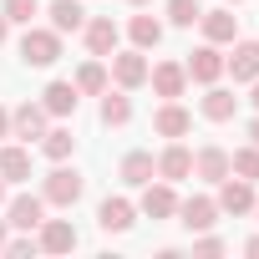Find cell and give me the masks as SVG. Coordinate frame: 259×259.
Returning <instances> with one entry per match:
<instances>
[{"label":"cell","instance_id":"obj_1","mask_svg":"<svg viewBox=\"0 0 259 259\" xmlns=\"http://www.w3.org/2000/svg\"><path fill=\"white\" fill-rule=\"evenodd\" d=\"M21 61H26V66H56V61H61V36L26 26V36H21Z\"/></svg>","mask_w":259,"mask_h":259},{"label":"cell","instance_id":"obj_2","mask_svg":"<svg viewBox=\"0 0 259 259\" xmlns=\"http://www.w3.org/2000/svg\"><path fill=\"white\" fill-rule=\"evenodd\" d=\"M81 198V173H71V168H56V173H46V203H56V208H71Z\"/></svg>","mask_w":259,"mask_h":259},{"label":"cell","instance_id":"obj_3","mask_svg":"<svg viewBox=\"0 0 259 259\" xmlns=\"http://www.w3.org/2000/svg\"><path fill=\"white\" fill-rule=\"evenodd\" d=\"M148 81H153V92H158V97H168V102H173V97H183V81H188V71H183L178 61H158V66L148 71Z\"/></svg>","mask_w":259,"mask_h":259},{"label":"cell","instance_id":"obj_4","mask_svg":"<svg viewBox=\"0 0 259 259\" xmlns=\"http://www.w3.org/2000/svg\"><path fill=\"white\" fill-rule=\"evenodd\" d=\"M219 208H224V213H249V208H254V183H249V178H224Z\"/></svg>","mask_w":259,"mask_h":259},{"label":"cell","instance_id":"obj_5","mask_svg":"<svg viewBox=\"0 0 259 259\" xmlns=\"http://www.w3.org/2000/svg\"><path fill=\"white\" fill-rule=\"evenodd\" d=\"M41 249L46 254H71L76 249V229L66 219H41Z\"/></svg>","mask_w":259,"mask_h":259},{"label":"cell","instance_id":"obj_6","mask_svg":"<svg viewBox=\"0 0 259 259\" xmlns=\"http://www.w3.org/2000/svg\"><path fill=\"white\" fill-rule=\"evenodd\" d=\"M148 61H143V51H122V56H112V76H117V87H143L148 81Z\"/></svg>","mask_w":259,"mask_h":259},{"label":"cell","instance_id":"obj_7","mask_svg":"<svg viewBox=\"0 0 259 259\" xmlns=\"http://www.w3.org/2000/svg\"><path fill=\"white\" fill-rule=\"evenodd\" d=\"M11 127H16V138H26V143L41 138V133H46V107H41V102H21V107L11 112Z\"/></svg>","mask_w":259,"mask_h":259},{"label":"cell","instance_id":"obj_8","mask_svg":"<svg viewBox=\"0 0 259 259\" xmlns=\"http://www.w3.org/2000/svg\"><path fill=\"white\" fill-rule=\"evenodd\" d=\"M224 66L234 71V81H259V41H239Z\"/></svg>","mask_w":259,"mask_h":259},{"label":"cell","instance_id":"obj_9","mask_svg":"<svg viewBox=\"0 0 259 259\" xmlns=\"http://www.w3.org/2000/svg\"><path fill=\"white\" fill-rule=\"evenodd\" d=\"M183 71H188L193 81H219V76H224V56H219L213 46H198V51L188 56V66H183Z\"/></svg>","mask_w":259,"mask_h":259},{"label":"cell","instance_id":"obj_10","mask_svg":"<svg viewBox=\"0 0 259 259\" xmlns=\"http://www.w3.org/2000/svg\"><path fill=\"white\" fill-rule=\"evenodd\" d=\"M193 173H198V178H208V183H224V178H229V153H224V148H213V143H208V148H198Z\"/></svg>","mask_w":259,"mask_h":259},{"label":"cell","instance_id":"obj_11","mask_svg":"<svg viewBox=\"0 0 259 259\" xmlns=\"http://www.w3.org/2000/svg\"><path fill=\"white\" fill-rule=\"evenodd\" d=\"M143 213H148V219H173V213H178V198H173L168 178H163V183H148V193H143Z\"/></svg>","mask_w":259,"mask_h":259},{"label":"cell","instance_id":"obj_12","mask_svg":"<svg viewBox=\"0 0 259 259\" xmlns=\"http://www.w3.org/2000/svg\"><path fill=\"white\" fill-rule=\"evenodd\" d=\"M178 213H183V224H188L193 234H203V229L219 224V203H213V198H188V203H178Z\"/></svg>","mask_w":259,"mask_h":259},{"label":"cell","instance_id":"obj_13","mask_svg":"<svg viewBox=\"0 0 259 259\" xmlns=\"http://www.w3.org/2000/svg\"><path fill=\"white\" fill-rule=\"evenodd\" d=\"M153 127H158L163 138H188V133H193V117H188V112H183L178 102H168V107H158Z\"/></svg>","mask_w":259,"mask_h":259},{"label":"cell","instance_id":"obj_14","mask_svg":"<svg viewBox=\"0 0 259 259\" xmlns=\"http://www.w3.org/2000/svg\"><path fill=\"white\" fill-rule=\"evenodd\" d=\"M87 26V11H81V0H51V31L66 36V31H81Z\"/></svg>","mask_w":259,"mask_h":259},{"label":"cell","instance_id":"obj_15","mask_svg":"<svg viewBox=\"0 0 259 259\" xmlns=\"http://www.w3.org/2000/svg\"><path fill=\"white\" fill-rule=\"evenodd\" d=\"M198 21H203L208 46H219V41H234V36H239V16H234V11H208V16H198Z\"/></svg>","mask_w":259,"mask_h":259},{"label":"cell","instance_id":"obj_16","mask_svg":"<svg viewBox=\"0 0 259 259\" xmlns=\"http://www.w3.org/2000/svg\"><path fill=\"white\" fill-rule=\"evenodd\" d=\"M153 173H158L153 153H127V158H122V183H133V188H148V183H153Z\"/></svg>","mask_w":259,"mask_h":259},{"label":"cell","instance_id":"obj_17","mask_svg":"<svg viewBox=\"0 0 259 259\" xmlns=\"http://www.w3.org/2000/svg\"><path fill=\"white\" fill-rule=\"evenodd\" d=\"M97 224H102L107 234H122V229H133V203H127V198H107V203L97 208Z\"/></svg>","mask_w":259,"mask_h":259},{"label":"cell","instance_id":"obj_18","mask_svg":"<svg viewBox=\"0 0 259 259\" xmlns=\"http://www.w3.org/2000/svg\"><path fill=\"white\" fill-rule=\"evenodd\" d=\"M87 46H92V56H112L117 51V21H87Z\"/></svg>","mask_w":259,"mask_h":259},{"label":"cell","instance_id":"obj_19","mask_svg":"<svg viewBox=\"0 0 259 259\" xmlns=\"http://www.w3.org/2000/svg\"><path fill=\"white\" fill-rule=\"evenodd\" d=\"M76 97H81V92H76V81H51L41 107H46V112H56V117H71V112H76Z\"/></svg>","mask_w":259,"mask_h":259},{"label":"cell","instance_id":"obj_20","mask_svg":"<svg viewBox=\"0 0 259 259\" xmlns=\"http://www.w3.org/2000/svg\"><path fill=\"white\" fill-rule=\"evenodd\" d=\"M158 173H163L168 183H178V178H188V173H193V153H188L183 143H173V148H168V153L158 158Z\"/></svg>","mask_w":259,"mask_h":259},{"label":"cell","instance_id":"obj_21","mask_svg":"<svg viewBox=\"0 0 259 259\" xmlns=\"http://www.w3.org/2000/svg\"><path fill=\"white\" fill-rule=\"evenodd\" d=\"M41 198L36 193H21V198H11V219L6 224H16V229H41Z\"/></svg>","mask_w":259,"mask_h":259},{"label":"cell","instance_id":"obj_22","mask_svg":"<svg viewBox=\"0 0 259 259\" xmlns=\"http://www.w3.org/2000/svg\"><path fill=\"white\" fill-rule=\"evenodd\" d=\"M0 178L6 183H26L31 178V153L26 148H0Z\"/></svg>","mask_w":259,"mask_h":259},{"label":"cell","instance_id":"obj_23","mask_svg":"<svg viewBox=\"0 0 259 259\" xmlns=\"http://www.w3.org/2000/svg\"><path fill=\"white\" fill-rule=\"evenodd\" d=\"M234 112H239V97H234V92H219V87H213V92L203 97V117H208V122H229Z\"/></svg>","mask_w":259,"mask_h":259},{"label":"cell","instance_id":"obj_24","mask_svg":"<svg viewBox=\"0 0 259 259\" xmlns=\"http://www.w3.org/2000/svg\"><path fill=\"white\" fill-rule=\"evenodd\" d=\"M102 122L107 127H127V122H133V102H127L122 92H107L102 97Z\"/></svg>","mask_w":259,"mask_h":259},{"label":"cell","instance_id":"obj_25","mask_svg":"<svg viewBox=\"0 0 259 259\" xmlns=\"http://www.w3.org/2000/svg\"><path fill=\"white\" fill-rule=\"evenodd\" d=\"M41 148H46V158H51V163H66V158H71V148H76V138L66 133V127H51V133H41Z\"/></svg>","mask_w":259,"mask_h":259},{"label":"cell","instance_id":"obj_26","mask_svg":"<svg viewBox=\"0 0 259 259\" xmlns=\"http://www.w3.org/2000/svg\"><path fill=\"white\" fill-rule=\"evenodd\" d=\"M158 41H163V26H158L153 16H133V46L148 51V46H158Z\"/></svg>","mask_w":259,"mask_h":259},{"label":"cell","instance_id":"obj_27","mask_svg":"<svg viewBox=\"0 0 259 259\" xmlns=\"http://www.w3.org/2000/svg\"><path fill=\"white\" fill-rule=\"evenodd\" d=\"M229 173H239V178L259 183V148H239V153L229 158Z\"/></svg>","mask_w":259,"mask_h":259},{"label":"cell","instance_id":"obj_28","mask_svg":"<svg viewBox=\"0 0 259 259\" xmlns=\"http://www.w3.org/2000/svg\"><path fill=\"white\" fill-rule=\"evenodd\" d=\"M76 92H107V71H102V61H87V66L76 71Z\"/></svg>","mask_w":259,"mask_h":259},{"label":"cell","instance_id":"obj_29","mask_svg":"<svg viewBox=\"0 0 259 259\" xmlns=\"http://www.w3.org/2000/svg\"><path fill=\"white\" fill-rule=\"evenodd\" d=\"M203 11H198V0H168V21L173 26H193Z\"/></svg>","mask_w":259,"mask_h":259},{"label":"cell","instance_id":"obj_30","mask_svg":"<svg viewBox=\"0 0 259 259\" xmlns=\"http://www.w3.org/2000/svg\"><path fill=\"white\" fill-rule=\"evenodd\" d=\"M36 11H41V0H6V21H16V26H31Z\"/></svg>","mask_w":259,"mask_h":259},{"label":"cell","instance_id":"obj_31","mask_svg":"<svg viewBox=\"0 0 259 259\" xmlns=\"http://www.w3.org/2000/svg\"><path fill=\"white\" fill-rule=\"evenodd\" d=\"M193 249H198V254H224V244H219V239H198Z\"/></svg>","mask_w":259,"mask_h":259},{"label":"cell","instance_id":"obj_32","mask_svg":"<svg viewBox=\"0 0 259 259\" xmlns=\"http://www.w3.org/2000/svg\"><path fill=\"white\" fill-rule=\"evenodd\" d=\"M6 133H11V112L0 107V138H6Z\"/></svg>","mask_w":259,"mask_h":259},{"label":"cell","instance_id":"obj_33","mask_svg":"<svg viewBox=\"0 0 259 259\" xmlns=\"http://www.w3.org/2000/svg\"><path fill=\"white\" fill-rule=\"evenodd\" d=\"M6 36H11V21H6V11H0V46H6Z\"/></svg>","mask_w":259,"mask_h":259},{"label":"cell","instance_id":"obj_34","mask_svg":"<svg viewBox=\"0 0 259 259\" xmlns=\"http://www.w3.org/2000/svg\"><path fill=\"white\" fill-rule=\"evenodd\" d=\"M249 138H254V148H259V117H254V122H249Z\"/></svg>","mask_w":259,"mask_h":259},{"label":"cell","instance_id":"obj_35","mask_svg":"<svg viewBox=\"0 0 259 259\" xmlns=\"http://www.w3.org/2000/svg\"><path fill=\"white\" fill-rule=\"evenodd\" d=\"M244 249H249V254H259V239H249V244H244Z\"/></svg>","mask_w":259,"mask_h":259},{"label":"cell","instance_id":"obj_36","mask_svg":"<svg viewBox=\"0 0 259 259\" xmlns=\"http://www.w3.org/2000/svg\"><path fill=\"white\" fill-rule=\"evenodd\" d=\"M0 249H6V219H0Z\"/></svg>","mask_w":259,"mask_h":259},{"label":"cell","instance_id":"obj_37","mask_svg":"<svg viewBox=\"0 0 259 259\" xmlns=\"http://www.w3.org/2000/svg\"><path fill=\"white\" fill-rule=\"evenodd\" d=\"M0 203H6V183H0Z\"/></svg>","mask_w":259,"mask_h":259},{"label":"cell","instance_id":"obj_38","mask_svg":"<svg viewBox=\"0 0 259 259\" xmlns=\"http://www.w3.org/2000/svg\"><path fill=\"white\" fill-rule=\"evenodd\" d=\"M254 107H259V87H254Z\"/></svg>","mask_w":259,"mask_h":259},{"label":"cell","instance_id":"obj_39","mask_svg":"<svg viewBox=\"0 0 259 259\" xmlns=\"http://www.w3.org/2000/svg\"><path fill=\"white\" fill-rule=\"evenodd\" d=\"M133 6H148V0H133Z\"/></svg>","mask_w":259,"mask_h":259},{"label":"cell","instance_id":"obj_40","mask_svg":"<svg viewBox=\"0 0 259 259\" xmlns=\"http://www.w3.org/2000/svg\"><path fill=\"white\" fill-rule=\"evenodd\" d=\"M234 6H239V0H234Z\"/></svg>","mask_w":259,"mask_h":259},{"label":"cell","instance_id":"obj_41","mask_svg":"<svg viewBox=\"0 0 259 259\" xmlns=\"http://www.w3.org/2000/svg\"><path fill=\"white\" fill-rule=\"evenodd\" d=\"M254 208H259V203H254Z\"/></svg>","mask_w":259,"mask_h":259}]
</instances>
